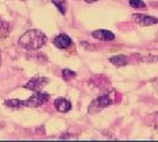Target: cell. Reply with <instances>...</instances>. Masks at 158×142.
Masks as SVG:
<instances>
[{"instance_id":"6da1fadb","label":"cell","mask_w":158,"mask_h":142,"mask_svg":"<svg viewBox=\"0 0 158 142\" xmlns=\"http://www.w3.org/2000/svg\"><path fill=\"white\" fill-rule=\"evenodd\" d=\"M48 42L46 36L38 29H31L27 30L19 38V46L25 50H38Z\"/></svg>"},{"instance_id":"7a4b0ae2","label":"cell","mask_w":158,"mask_h":142,"mask_svg":"<svg viewBox=\"0 0 158 142\" xmlns=\"http://www.w3.org/2000/svg\"><path fill=\"white\" fill-rule=\"evenodd\" d=\"M112 103H113V100L111 99V96L108 94L99 96V97H96V99L91 103L90 107H88V113H90V115H95V113H98V112H100L102 109L107 108L108 105H111Z\"/></svg>"},{"instance_id":"3957f363","label":"cell","mask_w":158,"mask_h":142,"mask_svg":"<svg viewBox=\"0 0 158 142\" xmlns=\"http://www.w3.org/2000/svg\"><path fill=\"white\" fill-rule=\"evenodd\" d=\"M49 99H50V95L46 94V92L36 91L29 99L24 100L23 104L24 107H29V108H37V107H41L42 104H45Z\"/></svg>"},{"instance_id":"277c9868","label":"cell","mask_w":158,"mask_h":142,"mask_svg":"<svg viewBox=\"0 0 158 142\" xmlns=\"http://www.w3.org/2000/svg\"><path fill=\"white\" fill-rule=\"evenodd\" d=\"M49 83V79L48 78H42V76H34L32 78L31 80H29L25 86H24V88H27V90H31L33 92L36 91H41L44 86H46Z\"/></svg>"},{"instance_id":"5b68a950","label":"cell","mask_w":158,"mask_h":142,"mask_svg":"<svg viewBox=\"0 0 158 142\" xmlns=\"http://www.w3.org/2000/svg\"><path fill=\"white\" fill-rule=\"evenodd\" d=\"M53 43H54V46H56V47L65 50V49L70 47V46L73 45V41H71V38L69 37L67 34L61 33V34H58V36L53 40Z\"/></svg>"},{"instance_id":"8992f818","label":"cell","mask_w":158,"mask_h":142,"mask_svg":"<svg viewBox=\"0 0 158 142\" xmlns=\"http://www.w3.org/2000/svg\"><path fill=\"white\" fill-rule=\"evenodd\" d=\"M132 18L137 24H140V25H145V26L158 24V18L157 17H154V16H148V14H133Z\"/></svg>"},{"instance_id":"52a82bcc","label":"cell","mask_w":158,"mask_h":142,"mask_svg":"<svg viewBox=\"0 0 158 142\" xmlns=\"http://www.w3.org/2000/svg\"><path fill=\"white\" fill-rule=\"evenodd\" d=\"M92 37L100 41H113L115 40V34L112 32L107 30V29H98V30L92 32Z\"/></svg>"},{"instance_id":"ba28073f","label":"cell","mask_w":158,"mask_h":142,"mask_svg":"<svg viewBox=\"0 0 158 142\" xmlns=\"http://www.w3.org/2000/svg\"><path fill=\"white\" fill-rule=\"evenodd\" d=\"M54 107H56V109L58 112H61V113H66L71 109V103L67 99H63V97H58L54 101Z\"/></svg>"},{"instance_id":"9c48e42d","label":"cell","mask_w":158,"mask_h":142,"mask_svg":"<svg viewBox=\"0 0 158 142\" xmlns=\"http://www.w3.org/2000/svg\"><path fill=\"white\" fill-rule=\"evenodd\" d=\"M110 61H111L112 65H115V66H125V65H128V57H125V55L112 57Z\"/></svg>"},{"instance_id":"30bf717a","label":"cell","mask_w":158,"mask_h":142,"mask_svg":"<svg viewBox=\"0 0 158 142\" xmlns=\"http://www.w3.org/2000/svg\"><path fill=\"white\" fill-rule=\"evenodd\" d=\"M53 4L57 7V9L62 14H66V11H67V2L66 0H52Z\"/></svg>"},{"instance_id":"8fae6325","label":"cell","mask_w":158,"mask_h":142,"mask_svg":"<svg viewBox=\"0 0 158 142\" xmlns=\"http://www.w3.org/2000/svg\"><path fill=\"white\" fill-rule=\"evenodd\" d=\"M6 107H9V108H13V109H20L23 108L24 104L21 100H17V99H11V100H6L4 101Z\"/></svg>"},{"instance_id":"7c38bea8","label":"cell","mask_w":158,"mask_h":142,"mask_svg":"<svg viewBox=\"0 0 158 142\" xmlns=\"http://www.w3.org/2000/svg\"><path fill=\"white\" fill-rule=\"evenodd\" d=\"M62 76L63 79H65L66 82H70L71 79H74V78L77 76V74L71 70H69V68H65V70H62Z\"/></svg>"},{"instance_id":"4fadbf2b","label":"cell","mask_w":158,"mask_h":142,"mask_svg":"<svg viewBox=\"0 0 158 142\" xmlns=\"http://www.w3.org/2000/svg\"><path fill=\"white\" fill-rule=\"evenodd\" d=\"M129 4L132 8H136V9H145L146 6L142 0H129Z\"/></svg>"},{"instance_id":"5bb4252c","label":"cell","mask_w":158,"mask_h":142,"mask_svg":"<svg viewBox=\"0 0 158 142\" xmlns=\"http://www.w3.org/2000/svg\"><path fill=\"white\" fill-rule=\"evenodd\" d=\"M8 33H9V25H8V22H2V24H0V38L6 37Z\"/></svg>"},{"instance_id":"9a60e30c","label":"cell","mask_w":158,"mask_h":142,"mask_svg":"<svg viewBox=\"0 0 158 142\" xmlns=\"http://www.w3.org/2000/svg\"><path fill=\"white\" fill-rule=\"evenodd\" d=\"M87 3H94V2H96V0H86Z\"/></svg>"},{"instance_id":"2e32d148","label":"cell","mask_w":158,"mask_h":142,"mask_svg":"<svg viewBox=\"0 0 158 142\" xmlns=\"http://www.w3.org/2000/svg\"><path fill=\"white\" fill-rule=\"evenodd\" d=\"M0 65H2V54H0Z\"/></svg>"}]
</instances>
